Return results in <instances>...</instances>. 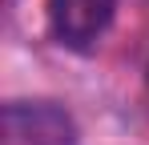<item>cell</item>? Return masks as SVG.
Instances as JSON below:
<instances>
[{"label":"cell","instance_id":"cell-1","mask_svg":"<svg viewBox=\"0 0 149 145\" xmlns=\"http://www.w3.org/2000/svg\"><path fill=\"white\" fill-rule=\"evenodd\" d=\"M0 145H81V129L56 101H4Z\"/></svg>","mask_w":149,"mask_h":145},{"label":"cell","instance_id":"cell-2","mask_svg":"<svg viewBox=\"0 0 149 145\" xmlns=\"http://www.w3.org/2000/svg\"><path fill=\"white\" fill-rule=\"evenodd\" d=\"M117 20V0H45L49 36L69 52H93Z\"/></svg>","mask_w":149,"mask_h":145}]
</instances>
